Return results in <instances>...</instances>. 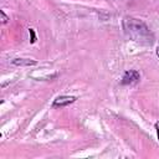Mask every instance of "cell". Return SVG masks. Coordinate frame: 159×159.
<instances>
[{
	"instance_id": "8992f818",
	"label": "cell",
	"mask_w": 159,
	"mask_h": 159,
	"mask_svg": "<svg viewBox=\"0 0 159 159\" xmlns=\"http://www.w3.org/2000/svg\"><path fill=\"white\" fill-rule=\"evenodd\" d=\"M30 34H31V39H32L31 41L34 42V41H35V34H34V30H32V29H30Z\"/></svg>"
},
{
	"instance_id": "277c9868",
	"label": "cell",
	"mask_w": 159,
	"mask_h": 159,
	"mask_svg": "<svg viewBox=\"0 0 159 159\" xmlns=\"http://www.w3.org/2000/svg\"><path fill=\"white\" fill-rule=\"evenodd\" d=\"M12 63L17 66H30V65H36V61L29 60V58H15Z\"/></svg>"
},
{
	"instance_id": "7a4b0ae2",
	"label": "cell",
	"mask_w": 159,
	"mask_h": 159,
	"mask_svg": "<svg viewBox=\"0 0 159 159\" xmlns=\"http://www.w3.org/2000/svg\"><path fill=\"white\" fill-rule=\"evenodd\" d=\"M140 78L139 76V72L135 71V70H130V71H127L123 77H122V83L123 84H132V83H135L138 82Z\"/></svg>"
},
{
	"instance_id": "3957f363",
	"label": "cell",
	"mask_w": 159,
	"mask_h": 159,
	"mask_svg": "<svg viewBox=\"0 0 159 159\" xmlns=\"http://www.w3.org/2000/svg\"><path fill=\"white\" fill-rule=\"evenodd\" d=\"M75 101H76V97H73V96H60L53 101L52 106L53 107H66V106L73 103Z\"/></svg>"
},
{
	"instance_id": "ba28073f",
	"label": "cell",
	"mask_w": 159,
	"mask_h": 159,
	"mask_svg": "<svg viewBox=\"0 0 159 159\" xmlns=\"http://www.w3.org/2000/svg\"><path fill=\"white\" fill-rule=\"evenodd\" d=\"M157 55H158V57H159V46L157 47Z\"/></svg>"
},
{
	"instance_id": "5b68a950",
	"label": "cell",
	"mask_w": 159,
	"mask_h": 159,
	"mask_svg": "<svg viewBox=\"0 0 159 159\" xmlns=\"http://www.w3.org/2000/svg\"><path fill=\"white\" fill-rule=\"evenodd\" d=\"M0 14H1V22H2V24H5V22L7 21V17H6V15H5V12H4L2 10L0 11Z\"/></svg>"
},
{
	"instance_id": "52a82bcc",
	"label": "cell",
	"mask_w": 159,
	"mask_h": 159,
	"mask_svg": "<svg viewBox=\"0 0 159 159\" xmlns=\"http://www.w3.org/2000/svg\"><path fill=\"white\" fill-rule=\"evenodd\" d=\"M155 129H157V134H158V138H159V122L155 123Z\"/></svg>"
},
{
	"instance_id": "6da1fadb",
	"label": "cell",
	"mask_w": 159,
	"mask_h": 159,
	"mask_svg": "<svg viewBox=\"0 0 159 159\" xmlns=\"http://www.w3.org/2000/svg\"><path fill=\"white\" fill-rule=\"evenodd\" d=\"M124 26V31L135 41H144L148 43L152 42V37H150V32L148 30V27L145 26V24H143L142 21L137 20V19H132V17H127L123 22Z\"/></svg>"
}]
</instances>
